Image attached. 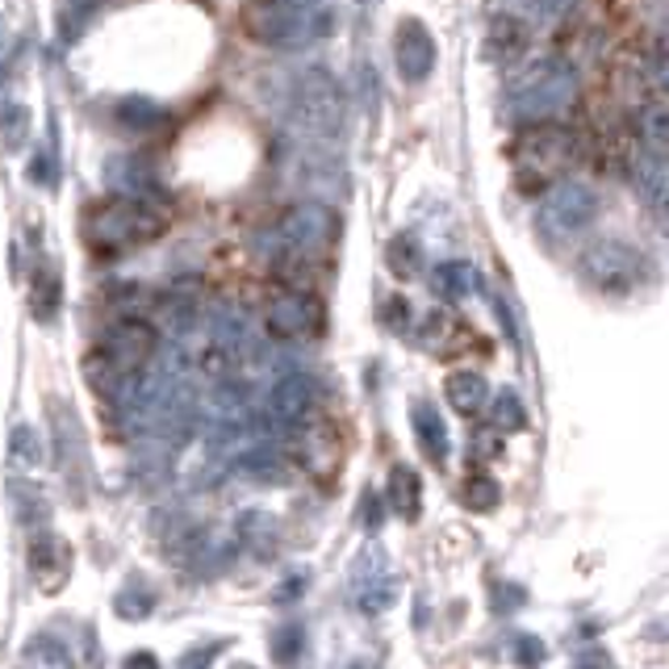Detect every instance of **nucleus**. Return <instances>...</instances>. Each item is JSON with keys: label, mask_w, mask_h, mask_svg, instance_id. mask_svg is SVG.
I'll return each mask as SVG.
<instances>
[{"label": "nucleus", "mask_w": 669, "mask_h": 669, "mask_svg": "<svg viewBox=\"0 0 669 669\" xmlns=\"http://www.w3.org/2000/svg\"><path fill=\"white\" fill-rule=\"evenodd\" d=\"M574 101H578V71L565 59H535L507 89V113L519 126L557 122L560 113L574 110Z\"/></svg>", "instance_id": "1"}, {"label": "nucleus", "mask_w": 669, "mask_h": 669, "mask_svg": "<svg viewBox=\"0 0 669 669\" xmlns=\"http://www.w3.org/2000/svg\"><path fill=\"white\" fill-rule=\"evenodd\" d=\"M163 214L143 205V201L110 197V201H92L84 209V243L101 256H117V251H131V247L156 243L163 235Z\"/></svg>", "instance_id": "2"}, {"label": "nucleus", "mask_w": 669, "mask_h": 669, "mask_svg": "<svg viewBox=\"0 0 669 669\" xmlns=\"http://www.w3.org/2000/svg\"><path fill=\"white\" fill-rule=\"evenodd\" d=\"M239 25L256 46L293 50V46H306L327 34V13L322 9H293L285 0H251Z\"/></svg>", "instance_id": "3"}, {"label": "nucleus", "mask_w": 669, "mask_h": 669, "mask_svg": "<svg viewBox=\"0 0 669 669\" xmlns=\"http://www.w3.org/2000/svg\"><path fill=\"white\" fill-rule=\"evenodd\" d=\"M514 172L523 184H553V180L569 177V163L578 159V138L557 126V122H540V126H523L511 147Z\"/></svg>", "instance_id": "4"}, {"label": "nucleus", "mask_w": 669, "mask_h": 669, "mask_svg": "<svg viewBox=\"0 0 669 669\" xmlns=\"http://www.w3.org/2000/svg\"><path fill=\"white\" fill-rule=\"evenodd\" d=\"M578 268L594 290L615 293V297L636 293L648 276H653L645 251H636V247L624 243V239H599V243H590L586 251H581Z\"/></svg>", "instance_id": "5"}, {"label": "nucleus", "mask_w": 669, "mask_h": 669, "mask_svg": "<svg viewBox=\"0 0 669 669\" xmlns=\"http://www.w3.org/2000/svg\"><path fill=\"white\" fill-rule=\"evenodd\" d=\"M290 105L302 122V131H310L314 138H334L343 131V113H348V101H343V89L331 71L322 67H306L297 71L290 92Z\"/></svg>", "instance_id": "6"}, {"label": "nucleus", "mask_w": 669, "mask_h": 669, "mask_svg": "<svg viewBox=\"0 0 669 669\" xmlns=\"http://www.w3.org/2000/svg\"><path fill=\"white\" fill-rule=\"evenodd\" d=\"M594 218H599V197H594V189L586 180L574 177L553 180L548 193L540 197V209H535V223L553 243H565V239L581 235Z\"/></svg>", "instance_id": "7"}, {"label": "nucleus", "mask_w": 669, "mask_h": 669, "mask_svg": "<svg viewBox=\"0 0 669 669\" xmlns=\"http://www.w3.org/2000/svg\"><path fill=\"white\" fill-rule=\"evenodd\" d=\"M334 239V214L318 201H302L281 214V223L272 226V251L290 256V260H314L322 256Z\"/></svg>", "instance_id": "8"}, {"label": "nucleus", "mask_w": 669, "mask_h": 669, "mask_svg": "<svg viewBox=\"0 0 669 669\" xmlns=\"http://www.w3.org/2000/svg\"><path fill=\"white\" fill-rule=\"evenodd\" d=\"M285 447L293 452V461L310 473L322 490H331L343 473V440H339V427L322 415H310L306 423H297L290 431Z\"/></svg>", "instance_id": "9"}, {"label": "nucleus", "mask_w": 669, "mask_h": 669, "mask_svg": "<svg viewBox=\"0 0 669 669\" xmlns=\"http://www.w3.org/2000/svg\"><path fill=\"white\" fill-rule=\"evenodd\" d=\"M156 352H159L156 327L147 318H138V314H126V318H117L110 331L101 334V348L92 356L101 360L105 368H113L117 377H134V373L151 368Z\"/></svg>", "instance_id": "10"}, {"label": "nucleus", "mask_w": 669, "mask_h": 669, "mask_svg": "<svg viewBox=\"0 0 669 669\" xmlns=\"http://www.w3.org/2000/svg\"><path fill=\"white\" fill-rule=\"evenodd\" d=\"M327 322V310L314 293L290 290L276 293L264 310V331L276 339V343H302V339H314Z\"/></svg>", "instance_id": "11"}, {"label": "nucleus", "mask_w": 669, "mask_h": 669, "mask_svg": "<svg viewBox=\"0 0 669 669\" xmlns=\"http://www.w3.org/2000/svg\"><path fill=\"white\" fill-rule=\"evenodd\" d=\"M30 581L38 586V594H59L71 581V544L50 528L30 535Z\"/></svg>", "instance_id": "12"}, {"label": "nucleus", "mask_w": 669, "mask_h": 669, "mask_svg": "<svg viewBox=\"0 0 669 669\" xmlns=\"http://www.w3.org/2000/svg\"><path fill=\"white\" fill-rule=\"evenodd\" d=\"M398 599V586H394V569L381 548L364 553L352 565V602H356L360 615H381L389 611V602Z\"/></svg>", "instance_id": "13"}, {"label": "nucleus", "mask_w": 669, "mask_h": 669, "mask_svg": "<svg viewBox=\"0 0 669 669\" xmlns=\"http://www.w3.org/2000/svg\"><path fill=\"white\" fill-rule=\"evenodd\" d=\"M50 431H55V456H59L64 481L84 498V486H89V456H84V440H80L76 415H67L59 401H50Z\"/></svg>", "instance_id": "14"}, {"label": "nucleus", "mask_w": 669, "mask_h": 669, "mask_svg": "<svg viewBox=\"0 0 669 669\" xmlns=\"http://www.w3.org/2000/svg\"><path fill=\"white\" fill-rule=\"evenodd\" d=\"M394 59H398L401 80L410 84H423L427 76L435 71V38L423 22H401L398 25V43H394Z\"/></svg>", "instance_id": "15"}, {"label": "nucleus", "mask_w": 669, "mask_h": 669, "mask_svg": "<svg viewBox=\"0 0 669 669\" xmlns=\"http://www.w3.org/2000/svg\"><path fill=\"white\" fill-rule=\"evenodd\" d=\"M105 177H110L113 193L126 197V201H143V205H151V201L163 193L156 172H151V163H143L138 156H113L110 163H105Z\"/></svg>", "instance_id": "16"}, {"label": "nucleus", "mask_w": 669, "mask_h": 669, "mask_svg": "<svg viewBox=\"0 0 669 669\" xmlns=\"http://www.w3.org/2000/svg\"><path fill=\"white\" fill-rule=\"evenodd\" d=\"M159 544H163L168 560H177V565H197V557H205V548H209V528L197 523V519H189V514H172V519L159 528Z\"/></svg>", "instance_id": "17"}, {"label": "nucleus", "mask_w": 669, "mask_h": 669, "mask_svg": "<svg viewBox=\"0 0 669 669\" xmlns=\"http://www.w3.org/2000/svg\"><path fill=\"white\" fill-rule=\"evenodd\" d=\"M410 419H415V440L423 447L427 465L444 468L447 456H452V440H447V423L440 419V410L431 401H415Z\"/></svg>", "instance_id": "18"}, {"label": "nucleus", "mask_w": 669, "mask_h": 669, "mask_svg": "<svg viewBox=\"0 0 669 669\" xmlns=\"http://www.w3.org/2000/svg\"><path fill=\"white\" fill-rule=\"evenodd\" d=\"M385 502L406 519L415 523L423 514V477L410 465H394L389 468V486H385Z\"/></svg>", "instance_id": "19"}, {"label": "nucleus", "mask_w": 669, "mask_h": 669, "mask_svg": "<svg viewBox=\"0 0 669 669\" xmlns=\"http://www.w3.org/2000/svg\"><path fill=\"white\" fill-rule=\"evenodd\" d=\"M523 46H528V22H519L511 13H498L486 30V55L498 64H511L523 55Z\"/></svg>", "instance_id": "20"}, {"label": "nucleus", "mask_w": 669, "mask_h": 669, "mask_svg": "<svg viewBox=\"0 0 669 669\" xmlns=\"http://www.w3.org/2000/svg\"><path fill=\"white\" fill-rule=\"evenodd\" d=\"M444 394H447V406H452L456 415L473 419V415L486 410V401H490V385H486L481 373H452L444 385Z\"/></svg>", "instance_id": "21"}, {"label": "nucleus", "mask_w": 669, "mask_h": 669, "mask_svg": "<svg viewBox=\"0 0 669 669\" xmlns=\"http://www.w3.org/2000/svg\"><path fill=\"white\" fill-rule=\"evenodd\" d=\"M9 502H13V514H18V523L22 528H30V532H43L46 523H50V507H46V498L30 481H22V477H13L9 486Z\"/></svg>", "instance_id": "22"}, {"label": "nucleus", "mask_w": 669, "mask_h": 669, "mask_svg": "<svg viewBox=\"0 0 669 669\" xmlns=\"http://www.w3.org/2000/svg\"><path fill=\"white\" fill-rule=\"evenodd\" d=\"M64 285H59V268L55 264H38L34 268V290H30V310L38 322H50L59 314V302H64Z\"/></svg>", "instance_id": "23"}, {"label": "nucleus", "mask_w": 669, "mask_h": 669, "mask_svg": "<svg viewBox=\"0 0 669 669\" xmlns=\"http://www.w3.org/2000/svg\"><path fill=\"white\" fill-rule=\"evenodd\" d=\"M636 184L645 189V197L653 201V209L661 214V209H666V156H661V151L640 147V159H636Z\"/></svg>", "instance_id": "24"}, {"label": "nucleus", "mask_w": 669, "mask_h": 669, "mask_svg": "<svg viewBox=\"0 0 669 669\" xmlns=\"http://www.w3.org/2000/svg\"><path fill=\"white\" fill-rule=\"evenodd\" d=\"M268 648H272V661H276L281 669H297V666H302V657H306V627H302V624L272 627Z\"/></svg>", "instance_id": "25"}, {"label": "nucleus", "mask_w": 669, "mask_h": 669, "mask_svg": "<svg viewBox=\"0 0 669 669\" xmlns=\"http://www.w3.org/2000/svg\"><path fill=\"white\" fill-rule=\"evenodd\" d=\"M507 9L502 13H511L519 22L528 25H548V22H560L569 9H574V0H502Z\"/></svg>", "instance_id": "26"}, {"label": "nucleus", "mask_w": 669, "mask_h": 669, "mask_svg": "<svg viewBox=\"0 0 669 669\" xmlns=\"http://www.w3.org/2000/svg\"><path fill=\"white\" fill-rule=\"evenodd\" d=\"M461 502H465L468 511L486 514L502 502V490H498V481H494L490 473H473V468H468L465 486H461Z\"/></svg>", "instance_id": "27"}, {"label": "nucleus", "mask_w": 669, "mask_h": 669, "mask_svg": "<svg viewBox=\"0 0 669 669\" xmlns=\"http://www.w3.org/2000/svg\"><path fill=\"white\" fill-rule=\"evenodd\" d=\"M113 611H117V620H147L151 611H156V590L151 586H143V581H131L126 590H117V599H113Z\"/></svg>", "instance_id": "28"}, {"label": "nucleus", "mask_w": 669, "mask_h": 669, "mask_svg": "<svg viewBox=\"0 0 669 669\" xmlns=\"http://www.w3.org/2000/svg\"><path fill=\"white\" fill-rule=\"evenodd\" d=\"M477 268L473 264H461V260H452V264H444L440 272H435V293H444V297H468V293H477Z\"/></svg>", "instance_id": "29"}, {"label": "nucleus", "mask_w": 669, "mask_h": 669, "mask_svg": "<svg viewBox=\"0 0 669 669\" xmlns=\"http://www.w3.org/2000/svg\"><path fill=\"white\" fill-rule=\"evenodd\" d=\"M523 423H528V410H523L519 394L514 389H502L490 406V427L498 435H507V431H523Z\"/></svg>", "instance_id": "30"}, {"label": "nucleus", "mask_w": 669, "mask_h": 669, "mask_svg": "<svg viewBox=\"0 0 669 669\" xmlns=\"http://www.w3.org/2000/svg\"><path fill=\"white\" fill-rule=\"evenodd\" d=\"M389 268H394V276H401V281H410V276H419L423 272V247L415 243L410 235H398L394 243H389Z\"/></svg>", "instance_id": "31"}, {"label": "nucleus", "mask_w": 669, "mask_h": 669, "mask_svg": "<svg viewBox=\"0 0 669 669\" xmlns=\"http://www.w3.org/2000/svg\"><path fill=\"white\" fill-rule=\"evenodd\" d=\"M163 117H168V113L159 110L156 101H143V97H131V101H122V105H117V122H122V126H131V131H151V126H163Z\"/></svg>", "instance_id": "32"}, {"label": "nucleus", "mask_w": 669, "mask_h": 669, "mask_svg": "<svg viewBox=\"0 0 669 669\" xmlns=\"http://www.w3.org/2000/svg\"><path fill=\"white\" fill-rule=\"evenodd\" d=\"M666 101H653V105H645L640 110V147H648V151H661L666 156Z\"/></svg>", "instance_id": "33"}, {"label": "nucleus", "mask_w": 669, "mask_h": 669, "mask_svg": "<svg viewBox=\"0 0 669 669\" xmlns=\"http://www.w3.org/2000/svg\"><path fill=\"white\" fill-rule=\"evenodd\" d=\"M25 134H30V113H25V105L4 101V105H0V143H4V147H22Z\"/></svg>", "instance_id": "34"}, {"label": "nucleus", "mask_w": 669, "mask_h": 669, "mask_svg": "<svg viewBox=\"0 0 669 669\" xmlns=\"http://www.w3.org/2000/svg\"><path fill=\"white\" fill-rule=\"evenodd\" d=\"M9 447H13V461L22 468H34L43 461V440H38V431L30 423H18L13 427V435H9Z\"/></svg>", "instance_id": "35"}, {"label": "nucleus", "mask_w": 669, "mask_h": 669, "mask_svg": "<svg viewBox=\"0 0 669 669\" xmlns=\"http://www.w3.org/2000/svg\"><path fill=\"white\" fill-rule=\"evenodd\" d=\"M468 456H477V461H498V456H502V435H498L494 427L473 431V440H468Z\"/></svg>", "instance_id": "36"}, {"label": "nucleus", "mask_w": 669, "mask_h": 669, "mask_svg": "<svg viewBox=\"0 0 669 669\" xmlns=\"http://www.w3.org/2000/svg\"><path fill=\"white\" fill-rule=\"evenodd\" d=\"M381 514H385V502H381L377 490H364L360 494V528L368 535L381 532Z\"/></svg>", "instance_id": "37"}, {"label": "nucleus", "mask_w": 669, "mask_h": 669, "mask_svg": "<svg viewBox=\"0 0 669 669\" xmlns=\"http://www.w3.org/2000/svg\"><path fill=\"white\" fill-rule=\"evenodd\" d=\"M544 657H548V648H544L540 636H519V640H514V661H519V666L535 669V666H544Z\"/></svg>", "instance_id": "38"}, {"label": "nucleus", "mask_w": 669, "mask_h": 669, "mask_svg": "<svg viewBox=\"0 0 669 669\" xmlns=\"http://www.w3.org/2000/svg\"><path fill=\"white\" fill-rule=\"evenodd\" d=\"M223 640H214V645H197V648H189L184 657H180V666L177 669H209L214 666V653H223Z\"/></svg>", "instance_id": "39"}, {"label": "nucleus", "mask_w": 669, "mask_h": 669, "mask_svg": "<svg viewBox=\"0 0 669 669\" xmlns=\"http://www.w3.org/2000/svg\"><path fill=\"white\" fill-rule=\"evenodd\" d=\"M569 669H615V661H611V653L599 645H590V648H581L578 657H574V666Z\"/></svg>", "instance_id": "40"}, {"label": "nucleus", "mask_w": 669, "mask_h": 669, "mask_svg": "<svg viewBox=\"0 0 669 669\" xmlns=\"http://www.w3.org/2000/svg\"><path fill=\"white\" fill-rule=\"evenodd\" d=\"M302 586H306V574H293V578L281 581V590H276V602L285 606V602H297L302 599Z\"/></svg>", "instance_id": "41"}, {"label": "nucleus", "mask_w": 669, "mask_h": 669, "mask_svg": "<svg viewBox=\"0 0 669 669\" xmlns=\"http://www.w3.org/2000/svg\"><path fill=\"white\" fill-rule=\"evenodd\" d=\"M122 669H159V657L156 653H147V648H138V653H131L126 657V666Z\"/></svg>", "instance_id": "42"}, {"label": "nucleus", "mask_w": 669, "mask_h": 669, "mask_svg": "<svg viewBox=\"0 0 669 669\" xmlns=\"http://www.w3.org/2000/svg\"><path fill=\"white\" fill-rule=\"evenodd\" d=\"M30 177H34V184H38V180H43V184H50V180H55V177H50V159H34V163H30Z\"/></svg>", "instance_id": "43"}, {"label": "nucleus", "mask_w": 669, "mask_h": 669, "mask_svg": "<svg viewBox=\"0 0 669 669\" xmlns=\"http://www.w3.org/2000/svg\"><path fill=\"white\" fill-rule=\"evenodd\" d=\"M64 9H76L80 18H89L92 9H97V0H64Z\"/></svg>", "instance_id": "44"}, {"label": "nucleus", "mask_w": 669, "mask_h": 669, "mask_svg": "<svg viewBox=\"0 0 669 669\" xmlns=\"http://www.w3.org/2000/svg\"><path fill=\"white\" fill-rule=\"evenodd\" d=\"M293 9H322V0H285Z\"/></svg>", "instance_id": "45"}, {"label": "nucleus", "mask_w": 669, "mask_h": 669, "mask_svg": "<svg viewBox=\"0 0 669 669\" xmlns=\"http://www.w3.org/2000/svg\"><path fill=\"white\" fill-rule=\"evenodd\" d=\"M230 669H256V666H247V661H235V666H230Z\"/></svg>", "instance_id": "46"}, {"label": "nucleus", "mask_w": 669, "mask_h": 669, "mask_svg": "<svg viewBox=\"0 0 669 669\" xmlns=\"http://www.w3.org/2000/svg\"><path fill=\"white\" fill-rule=\"evenodd\" d=\"M0 46H4V22H0Z\"/></svg>", "instance_id": "47"}, {"label": "nucleus", "mask_w": 669, "mask_h": 669, "mask_svg": "<svg viewBox=\"0 0 669 669\" xmlns=\"http://www.w3.org/2000/svg\"><path fill=\"white\" fill-rule=\"evenodd\" d=\"M352 669H373V666H352Z\"/></svg>", "instance_id": "48"}, {"label": "nucleus", "mask_w": 669, "mask_h": 669, "mask_svg": "<svg viewBox=\"0 0 669 669\" xmlns=\"http://www.w3.org/2000/svg\"><path fill=\"white\" fill-rule=\"evenodd\" d=\"M360 4H373V0H360Z\"/></svg>", "instance_id": "49"}]
</instances>
